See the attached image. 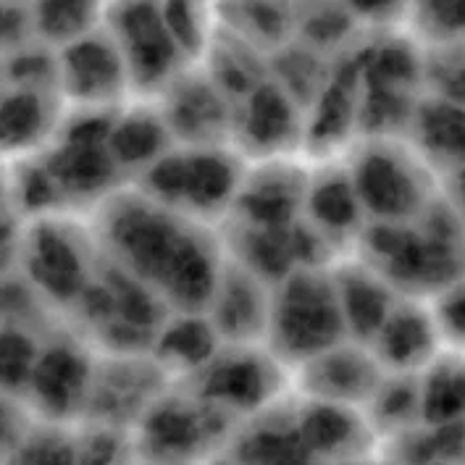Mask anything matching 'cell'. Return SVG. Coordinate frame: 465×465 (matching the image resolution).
I'll return each instance as SVG.
<instances>
[{"mask_svg": "<svg viewBox=\"0 0 465 465\" xmlns=\"http://www.w3.org/2000/svg\"><path fill=\"white\" fill-rule=\"evenodd\" d=\"M420 76L431 95L465 105V43L420 48Z\"/></svg>", "mask_w": 465, "mask_h": 465, "instance_id": "d4e9b609", "label": "cell"}, {"mask_svg": "<svg viewBox=\"0 0 465 465\" xmlns=\"http://www.w3.org/2000/svg\"><path fill=\"white\" fill-rule=\"evenodd\" d=\"M61 84L84 111H98L122 98L132 82L114 37L87 35L64 48Z\"/></svg>", "mask_w": 465, "mask_h": 465, "instance_id": "52a82bcc", "label": "cell"}, {"mask_svg": "<svg viewBox=\"0 0 465 465\" xmlns=\"http://www.w3.org/2000/svg\"><path fill=\"white\" fill-rule=\"evenodd\" d=\"M213 340L216 331L211 321L184 313L179 321L166 323V329L158 334V350L169 366H208L213 358Z\"/></svg>", "mask_w": 465, "mask_h": 465, "instance_id": "7402d4cb", "label": "cell"}, {"mask_svg": "<svg viewBox=\"0 0 465 465\" xmlns=\"http://www.w3.org/2000/svg\"><path fill=\"white\" fill-rule=\"evenodd\" d=\"M269 381L266 363L252 352H240L237 358H229L226 363H216V366L208 363V392L219 394L221 400L255 402L261 400Z\"/></svg>", "mask_w": 465, "mask_h": 465, "instance_id": "603a6c76", "label": "cell"}, {"mask_svg": "<svg viewBox=\"0 0 465 465\" xmlns=\"http://www.w3.org/2000/svg\"><path fill=\"white\" fill-rule=\"evenodd\" d=\"M266 337L279 361L305 363L347 340L334 276L319 266L290 271L271 292Z\"/></svg>", "mask_w": 465, "mask_h": 465, "instance_id": "7a4b0ae2", "label": "cell"}, {"mask_svg": "<svg viewBox=\"0 0 465 465\" xmlns=\"http://www.w3.org/2000/svg\"><path fill=\"white\" fill-rule=\"evenodd\" d=\"M405 16L418 48H440L465 43V0H408Z\"/></svg>", "mask_w": 465, "mask_h": 465, "instance_id": "ffe728a7", "label": "cell"}, {"mask_svg": "<svg viewBox=\"0 0 465 465\" xmlns=\"http://www.w3.org/2000/svg\"><path fill=\"white\" fill-rule=\"evenodd\" d=\"M37 352L29 337L19 331H0V387H19L32 376Z\"/></svg>", "mask_w": 465, "mask_h": 465, "instance_id": "83f0119b", "label": "cell"}, {"mask_svg": "<svg viewBox=\"0 0 465 465\" xmlns=\"http://www.w3.org/2000/svg\"><path fill=\"white\" fill-rule=\"evenodd\" d=\"M26 255H29L32 276L50 297L64 300L87 290L90 271H87L84 247L74 242L69 229L40 226Z\"/></svg>", "mask_w": 465, "mask_h": 465, "instance_id": "4fadbf2b", "label": "cell"}, {"mask_svg": "<svg viewBox=\"0 0 465 465\" xmlns=\"http://www.w3.org/2000/svg\"><path fill=\"white\" fill-rule=\"evenodd\" d=\"M408 126L413 134V150L429 169L444 166L447 172H455L465 166V105L437 95L420 98Z\"/></svg>", "mask_w": 465, "mask_h": 465, "instance_id": "8fae6325", "label": "cell"}, {"mask_svg": "<svg viewBox=\"0 0 465 465\" xmlns=\"http://www.w3.org/2000/svg\"><path fill=\"white\" fill-rule=\"evenodd\" d=\"M108 14L105 0H40L37 26L50 43H76L90 35L100 16Z\"/></svg>", "mask_w": 465, "mask_h": 465, "instance_id": "44dd1931", "label": "cell"}, {"mask_svg": "<svg viewBox=\"0 0 465 465\" xmlns=\"http://www.w3.org/2000/svg\"><path fill=\"white\" fill-rule=\"evenodd\" d=\"M420 420L429 426H450L465 420V355L441 350L418 373Z\"/></svg>", "mask_w": 465, "mask_h": 465, "instance_id": "2e32d148", "label": "cell"}, {"mask_svg": "<svg viewBox=\"0 0 465 465\" xmlns=\"http://www.w3.org/2000/svg\"><path fill=\"white\" fill-rule=\"evenodd\" d=\"M302 205L308 208L313 229L326 240L329 234L350 237L361 223V203L352 190L347 169H326L305 187Z\"/></svg>", "mask_w": 465, "mask_h": 465, "instance_id": "e0dca14e", "label": "cell"}, {"mask_svg": "<svg viewBox=\"0 0 465 465\" xmlns=\"http://www.w3.org/2000/svg\"><path fill=\"white\" fill-rule=\"evenodd\" d=\"M426 305L437 326L441 350L465 355V273L431 294Z\"/></svg>", "mask_w": 465, "mask_h": 465, "instance_id": "484cf974", "label": "cell"}, {"mask_svg": "<svg viewBox=\"0 0 465 465\" xmlns=\"http://www.w3.org/2000/svg\"><path fill=\"white\" fill-rule=\"evenodd\" d=\"M334 290L347 337L368 347L397 305V290L366 263H347L334 271Z\"/></svg>", "mask_w": 465, "mask_h": 465, "instance_id": "30bf717a", "label": "cell"}, {"mask_svg": "<svg viewBox=\"0 0 465 465\" xmlns=\"http://www.w3.org/2000/svg\"><path fill=\"white\" fill-rule=\"evenodd\" d=\"M368 350L387 373H420L441 352L429 305L416 297H400Z\"/></svg>", "mask_w": 465, "mask_h": 465, "instance_id": "ba28073f", "label": "cell"}, {"mask_svg": "<svg viewBox=\"0 0 465 465\" xmlns=\"http://www.w3.org/2000/svg\"><path fill=\"white\" fill-rule=\"evenodd\" d=\"M305 187L308 182L300 179L297 169L271 163L240 184L234 203L245 211L247 226H290L297 203L305 200Z\"/></svg>", "mask_w": 465, "mask_h": 465, "instance_id": "5bb4252c", "label": "cell"}, {"mask_svg": "<svg viewBox=\"0 0 465 465\" xmlns=\"http://www.w3.org/2000/svg\"><path fill=\"white\" fill-rule=\"evenodd\" d=\"M169 126L161 114L147 108L126 111L122 122L111 124L108 132V150L116 166H153L166 150Z\"/></svg>", "mask_w": 465, "mask_h": 465, "instance_id": "d6986e66", "label": "cell"}, {"mask_svg": "<svg viewBox=\"0 0 465 465\" xmlns=\"http://www.w3.org/2000/svg\"><path fill=\"white\" fill-rule=\"evenodd\" d=\"M302 387L313 402L326 405H368L376 394L384 371L366 344H347V340L300 366Z\"/></svg>", "mask_w": 465, "mask_h": 465, "instance_id": "8992f818", "label": "cell"}, {"mask_svg": "<svg viewBox=\"0 0 465 465\" xmlns=\"http://www.w3.org/2000/svg\"><path fill=\"white\" fill-rule=\"evenodd\" d=\"M347 173L361 211L376 223H411L437 200L426 161L390 137L358 147Z\"/></svg>", "mask_w": 465, "mask_h": 465, "instance_id": "3957f363", "label": "cell"}, {"mask_svg": "<svg viewBox=\"0 0 465 465\" xmlns=\"http://www.w3.org/2000/svg\"><path fill=\"white\" fill-rule=\"evenodd\" d=\"M447 203L452 205L458 219L465 223V166L450 172V195H447Z\"/></svg>", "mask_w": 465, "mask_h": 465, "instance_id": "f1b7e54d", "label": "cell"}, {"mask_svg": "<svg viewBox=\"0 0 465 465\" xmlns=\"http://www.w3.org/2000/svg\"><path fill=\"white\" fill-rule=\"evenodd\" d=\"M166 111L161 114L169 126V134L176 132L193 145H211L213 137L232 126V111L221 90L211 76L205 79H187L182 84L166 87Z\"/></svg>", "mask_w": 465, "mask_h": 465, "instance_id": "7c38bea8", "label": "cell"}, {"mask_svg": "<svg viewBox=\"0 0 465 465\" xmlns=\"http://www.w3.org/2000/svg\"><path fill=\"white\" fill-rule=\"evenodd\" d=\"M211 0H163L158 5L173 43L187 55H200L211 45Z\"/></svg>", "mask_w": 465, "mask_h": 465, "instance_id": "cb8c5ba5", "label": "cell"}, {"mask_svg": "<svg viewBox=\"0 0 465 465\" xmlns=\"http://www.w3.org/2000/svg\"><path fill=\"white\" fill-rule=\"evenodd\" d=\"M0 22H8V8H5V11H0Z\"/></svg>", "mask_w": 465, "mask_h": 465, "instance_id": "f546056e", "label": "cell"}, {"mask_svg": "<svg viewBox=\"0 0 465 465\" xmlns=\"http://www.w3.org/2000/svg\"><path fill=\"white\" fill-rule=\"evenodd\" d=\"M87 379L90 373L79 352H74L72 347H53L48 352L37 355L29 384L50 411L66 413L84 394Z\"/></svg>", "mask_w": 465, "mask_h": 465, "instance_id": "ac0fdd59", "label": "cell"}, {"mask_svg": "<svg viewBox=\"0 0 465 465\" xmlns=\"http://www.w3.org/2000/svg\"><path fill=\"white\" fill-rule=\"evenodd\" d=\"M297 103L276 82H261L245 95L240 132L250 147L276 153L294 137Z\"/></svg>", "mask_w": 465, "mask_h": 465, "instance_id": "9a60e30c", "label": "cell"}, {"mask_svg": "<svg viewBox=\"0 0 465 465\" xmlns=\"http://www.w3.org/2000/svg\"><path fill=\"white\" fill-rule=\"evenodd\" d=\"M45 124V111H40V100L29 93L16 95L0 108V143L8 147L25 145L37 137V126Z\"/></svg>", "mask_w": 465, "mask_h": 465, "instance_id": "4316f807", "label": "cell"}, {"mask_svg": "<svg viewBox=\"0 0 465 465\" xmlns=\"http://www.w3.org/2000/svg\"><path fill=\"white\" fill-rule=\"evenodd\" d=\"M111 37L137 90H166L184 53L153 0H119L111 11Z\"/></svg>", "mask_w": 465, "mask_h": 465, "instance_id": "5b68a950", "label": "cell"}, {"mask_svg": "<svg viewBox=\"0 0 465 465\" xmlns=\"http://www.w3.org/2000/svg\"><path fill=\"white\" fill-rule=\"evenodd\" d=\"M205 311L216 337L237 344L255 342V337H266L271 297L263 290V279L242 263H232L221 266Z\"/></svg>", "mask_w": 465, "mask_h": 465, "instance_id": "9c48e42d", "label": "cell"}, {"mask_svg": "<svg viewBox=\"0 0 465 465\" xmlns=\"http://www.w3.org/2000/svg\"><path fill=\"white\" fill-rule=\"evenodd\" d=\"M105 242L119 269L158 300L184 313L208 308L223 263L213 240L205 237L195 219L147 195L124 197L105 216Z\"/></svg>", "mask_w": 465, "mask_h": 465, "instance_id": "6da1fadb", "label": "cell"}, {"mask_svg": "<svg viewBox=\"0 0 465 465\" xmlns=\"http://www.w3.org/2000/svg\"><path fill=\"white\" fill-rule=\"evenodd\" d=\"M145 195L187 219H208L234 205L240 166L213 145L169 150L145 169Z\"/></svg>", "mask_w": 465, "mask_h": 465, "instance_id": "277c9868", "label": "cell"}]
</instances>
